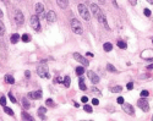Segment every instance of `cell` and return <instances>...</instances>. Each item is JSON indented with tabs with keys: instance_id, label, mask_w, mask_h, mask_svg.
Wrapping results in <instances>:
<instances>
[{
	"instance_id": "836d02e7",
	"label": "cell",
	"mask_w": 153,
	"mask_h": 121,
	"mask_svg": "<svg viewBox=\"0 0 153 121\" xmlns=\"http://www.w3.org/2000/svg\"><path fill=\"white\" fill-rule=\"evenodd\" d=\"M143 14L146 15V16H151V10H148V9H145V10H143Z\"/></svg>"
},
{
	"instance_id": "f35d334b",
	"label": "cell",
	"mask_w": 153,
	"mask_h": 121,
	"mask_svg": "<svg viewBox=\"0 0 153 121\" xmlns=\"http://www.w3.org/2000/svg\"><path fill=\"white\" fill-rule=\"evenodd\" d=\"M129 3L132 5V6H135V5L137 4V0H129Z\"/></svg>"
},
{
	"instance_id": "8d00e7d4",
	"label": "cell",
	"mask_w": 153,
	"mask_h": 121,
	"mask_svg": "<svg viewBox=\"0 0 153 121\" xmlns=\"http://www.w3.org/2000/svg\"><path fill=\"white\" fill-rule=\"evenodd\" d=\"M134 88V83L130 82V83H127V89H132Z\"/></svg>"
},
{
	"instance_id": "9a60e30c",
	"label": "cell",
	"mask_w": 153,
	"mask_h": 121,
	"mask_svg": "<svg viewBox=\"0 0 153 121\" xmlns=\"http://www.w3.org/2000/svg\"><path fill=\"white\" fill-rule=\"evenodd\" d=\"M79 81H80V89H82V91H86V89H87V87H86V85H85V78H83L82 76H80Z\"/></svg>"
},
{
	"instance_id": "4fadbf2b",
	"label": "cell",
	"mask_w": 153,
	"mask_h": 121,
	"mask_svg": "<svg viewBox=\"0 0 153 121\" xmlns=\"http://www.w3.org/2000/svg\"><path fill=\"white\" fill-rule=\"evenodd\" d=\"M36 12H37V15H39V18L40 17H43V12H44V6H43V4H36Z\"/></svg>"
},
{
	"instance_id": "e575fe53",
	"label": "cell",
	"mask_w": 153,
	"mask_h": 121,
	"mask_svg": "<svg viewBox=\"0 0 153 121\" xmlns=\"http://www.w3.org/2000/svg\"><path fill=\"white\" fill-rule=\"evenodd\" d=\"M9 98H10V100H11L12 103H16V99H15V98H14V96H12V94H11V93H9Z\"/></svg>"
},
{
	"instance_id": "ffe728a7",
	"label": "cell",
	"mask_w": 153,
	"mask_h": 121,
	"mask_svg": "<svg viewBox=\"0 0 153 121\" xmlns=\"http://www.w3.org/2000/svg\"><path fill=\"white\" fill-rule=\"evenodd\" d=\"M4 33H5V25L1 21V18H0V36H4Z\"/></svg>"
},
{
	"instance_id": "74e56055",
	"label": "cell",
	"mask_w": 153,
	"mask_h": 121,
	"mask_svg": "<svg viewBox=\"0 0 153 121\" xmlns=\"http://www.w3.org/2000/svg\"><path fill=\"white\" fill-rule=\"evenodd\" d=\"M81 102H82V103H87L88 102V98L87 97H82V98H81Z\"/></svg>"
},
{
	"instance_id": "1f68e13d",
	"label": "cell",
	"mask_w": 153,
	"mask_h": 121,
	"mask_svg": "<svg viewBox=\"0 0 153 121\" xmlns=\"http://www.w3.org/2000/svg\"><path fill=\"white\" fill-rule=\"evenodd\" d=\"M148 96H150L148 91H142V92H141V97H142V98H146V97H148Z\"/></svg>"
},
{
	"instance_id": "ab89813d",
	"label": "cell",
	"mask_w": 153,
	"mask_h": 121,
	"mask_svg": "<svg viewBox=\"0 0 153 121\" xmlns=\"http://www.w3.org/2000/svg\"><path fill=\"white\" fill-rule=\"evenodd\" d=\"M118 103H119V104H122V103H124V98H122V97H119V98H118Z\"/></svg>"
},
{
	"instance_id": "6da1fadb",
	"label": "cell",
	"mask_w": 153,
	"mask_h": 121,
	"mask_svg": "<svg viewBox=\"0 0 153 121\" xmlns=\"http://www.w3.org/2000/svg\"><path fill=\"white\" fill-rule=\"evenodd\" d=\"M91 10H92V12H93V15H94V17L99 21V22L104 26V27L107 28V29H109V26H108V22H107V18H105V15L102 12V10L97 6L96 4H92L91 5Z\"/></svg>"
},
{
	"instance_id": "2e32d148",
	"label": "cell",
	"mask_w": 153,
	"mask_h": 121,
	"mask_svg": "<svg viewBox=\"0 0 153 121\" xmlns=\"http://www.w3.org/2000/svg\"><path fill=\"white\" fill-rule=\"evenodd\" d=\"M18 40H20V36H18V34H16V33L12 34V36H11V38H10V42H11L12 44H16Z\"/></svg>"
},
{
	"instance_id": "60d3db41",
	"label": "cell",
	"mask_w": 153,
	"mask_h": 121,
	"mask_svg": "<svg viewBox=\"0 0 153 121\" xmlns=\"http://www.w3.org/2000/svg\"><path fill=\"white\" fill-rule=\"evenodd\" d=\"M25 75H26V77H27V78H29V76H31V72H29V71H26V72H25Z\"/></svg>"
},
{
	"instance_id": "4316f807",
	"label": "cell",
	"mask_w": 153,
	"mask_h": 121,
	"mask_svg": "<svg viewBox=\"0 0 153 121\" xmlns=\"http://www.w3.org/2000/svg\"><path fill=\"white\" fill-rule=\"evenodd\" d=\"M22 119H23V120H33L32 116H29V115H28L26 111H23V113H22Z\"/></svg>"
},
{
	"instance_id": "b9f144b4",
	"label": "cell",
	"mask_w": 153,
	"mask_h": 121,
	"mask_svg": "<svg viewBox=\"0 0 153 121\" xmlns=\"http://www.w3.org/2000/svg\"><path fill=\"white\" fill-rule=\"evenodd\" d=\"M86 56H88V57H93V54H92V53H88V51H87V54H86Z\"/></svg>"
},
{
	"instance_id": "5b68a950",
	"label": "cell",
	"mask_w": 153,
	"mask_h": 121,
	"mask_svg": "<svg viewBox=\"0 0 153 121\" xmlns=\"http://www.w3.org/2000/svg\"><path fill=\"white\" fill-rule=\"evenodd\" d=\"M137 107H139L142 111H145V113H147L150 110V104H148V102H147L145 98H141V99L137 100Z\"/></svg>"
},
{
	"instance_id": "484cf974",
	"label": "cell",
	"mask_w": 153,
	"mask_h": 121,
	"mask_svg": "<svg viewBox=\"0 0 153 121\" xmlns=\"http://www.w3.org/2000/svg\"><path fill=\"white\" fill-rule=\"evenodd\" d=\"M107 70L110 71V72H116V69H115V67L111 65V64H108V65H107Z\"/></svg>"
},
{
	"instance_id": "7402d4cb",
	"label": "cell",
	"mask_w": 153,
	"mask_h": 121,
	"mask_svg": "<svg viewBox=\"0 0 153 121\" xmlns=\"http://www.w3.org/2000/svg\"><path fill=\"white\" fill-rule=\"evenodd\" d=\"M70 83H71L70 77H69V76H66V77L64 78V86H65V87H70Z\"/></svg>"
},
{
	"instance_id": "603a6c76",
	"label": "cell",
	"mask_w": 153,
	"mask_h": 121,
	"mask_svg": "<svg viewBox=\"0 0 153 121\" xmlns=\"http://www.w3.org/2000/svg\"><path fill=\"white\" fill-rule=\"evenodd\" d=\"M118 46L120 49H126V43L122 40H118Z\"/></svg>"
},
{
	"instance_id": "7bdbcfd3",
	"label": "cell",
	"mask_w": 153,
	"mask_h": 121,
	"mask_svg": "<svg viewBox=\"0 0 153 121\" xmlns=\"http://www.w3.org/2000/svg\"><path fill=\"white\" fill-rule=\"evenodd\" d=\"M55 81L60 83V82H63V78H61V77H58V78H57V80H55Z\"/></svg>"
},
{
	"instance_id": "52a82bcc",
	"label": "cell",
	"mask_w": 153,
	"mask_h": 121,
	"mask_svg": "<svg viewBox=\"0 0 153 121\" xmlns=\"http://www.w3.org/2000/svg\"><path fill=\"white\" fill-rule=\"evenodd\" d=\"M74 57H75V60L76 61H79V62H81L83 66H88L89 65V62H88V60L86 59L85 56H82L81 54H79V53H75L74 54Z\"/></svg>"
},
{
	"instance_id": "f6af8a7d",
	"label": "cell",
	"mask_w": 153,
	"mask_h": 121,
	"mask_svg": "<svg viewBox=\"0 0 153 121\" xmlns=\"http://www.w3.org/2000/svg\"><path fill=\"white\" fill-rule=\"evenodd\" d=\"M98 1H99L100 4H104V3H105V0H98Z\"/></svg>"
},
{
	"instance_id": "4dcf8cb0",
	"label": "cell",
	"mask_w": 153,
	"mask_h": 121,
	"mask_svg": "<svg viewBox=\"0 0 153 121\" xmlns=\"http://www.w3.org/2000/svg\"><path fill=\"white\" fill-rule=\"evenodd\" d=\"M83 109H85V111H87V113H92V107H91V105H88V104H86L85 107H83Z\"/></svg>"
},
{
	"instance_id": "bcb514c9",
	"label": "cell",
	"mask_w": 153,
	"mask_h": 121,
	"mask_svg": "<svg viewBox=\"0 0 153 121\" xmlns=\"http://www.w3.org/2000/svg\"><path fill=\"white\" fill-rule=\"evenodd\" d=\"M3 15H4V14H3V11H1V10H0V18L3 17Z\"/></svg>"
},
{
	"instance_id": "7a4b0ae2",
	"label": "cell",
	"mask_w": 153,
	"mask_h": 121,
	"mask_svg": "<svg viewBox=\"0 0 153 121\" xmlns=\"http://www.w3.org/2000/svg\"><path fill=\"white\" fill-rule=\"evenodd\" d=\"M70 26H71V29H72V32L76 33V34H82V25L81 22H79V20L76 18H72L70 21Z\"/></svg>"
},
{
	"instance_id": "7dc6e473",
	"label": "cell",
	"mask_w": 153,
	"mask_h": 121,
	"mask_svg": "<svg viewBox=\"0 0 153 121\" xmlns=\"http://www.w3.org/2000/svg\"><path fill=\"white\" fill-rule=\"evenodd\" d=\"M147 1H148L150 4H152V5H153V0H147Z\"/></svg>"
},
{
	"instance_id": "30bf717a",
	"label": "cell",
	"mask_w": 153,
	"mask_h": 121,
	"mask_svg": "<svg viewBox=\"0 0 153 121\" xmlns=\"http://www.w3.org/2000/svg\"><path fill=\"white\" fill-rule=\"evenodd\" d=\"M87 75H88V78L91 80V82L93 83V85H97V83L99 82V77H98V75H97V73H94L93 71H88V72H87Z\"/></svg>"
},
{
	"instance_id": "e0dca14e",
	"label": "cell",
	"mask_w": 153,
	"mask_h": 121,
	"mask_svg": "<svg viewBox=\"0 0 153 121\" xmlns=\"http://www.w3.org/2000/svg\"><path fill=\"white\" fill-rule=\"evenodd\" d=\"M5 81H6L8 83H10V85H12V83H15V78L11 75H6L5 76Z\"/></svg>"
},
{
	"instance_id": "ba28073f",
	"label": "cell",
	"mask_w": 153,
	"mask_h": 121,
	"mask_svg": "<svg viewBox=\"0 0 153 121\" xmlns=\"http://www.w3.org/2000/svg\"><path fill=\"white\" fill-rule=\"evenodd\" d=\"M121 105H122V109H124V111L127 115H131V116H134V115H135V110H134V108H132L131 104H127V103L124 102Z\"/></svg>"
},
{
	"instance_id": "c3c4849f",
	"label": "cell",
	"mask_w": 153,
	"mask_h": 121,
	"mask_svg": "<svg viewBox=\"0 0 153 121\" xmlns=\"http://www.w3.org/2000/svg\"><path fill=\"white\" fill-rule=\"evenodd\" d=\"M152 120H153V118H152Z\"/></svg>"
},
{
	"instance_id": "3957f363",
	"label": "cell",
	"mask_w": 153,
	"mask_h": 121,
	"mask_svg": "<svg viewBox=\"0 0 153 121\" xmlns=\"http://www.w3.org/2000/svg\"><path fill=\"white\" fill-rule=\"evenodd\" d=\"M77 10H79V14L81 15V17H82L83 20H86V21H89L91 15H89V11H88V8H86L83 4H79Z\"/></svg>"
},
{
	"instance_id": "f1b7e54d",
	"label": "cell",
	"mask_w": 153,
	"mask_h": 121,
	"mask_svg": "<svg viewBox=\"0 0 153 121\" xmlns=\"http://www.w3.org/2000/svg\"><path fill=\"white\" fill-rule=\"evenodd\" d=\"M121 89H122V88H121L120 86H116V87H113V88H111L110 91L114 92V93H118V92H121Z\"/></svg>"
},
{
	"instance_id": "d590c367",
	"label": "cell",
	"mask_w": 153,
	"mask_h": 121,
	"mask_svg": "<svg viewBox=\"0 0 153 121\" xmlns=\"http://www.w3.org/2000/svg\"><path fill=\"white\" fill-rule=\"evenodd\" d=\"M92 104H93V105H98V104H99V100H98V99H97V98L92 99Z\"/></svg>"
},
{
	"instance_id": "5bb4252c",
	"label": "cell",
	"mask_w": 153,
	"mask_h": 121,
	"mask_svg": "<svg viewBox=\"0 0 153 121\" xmlns=\"http://www.w3.org/2000/svg\"><path fill=\"white\" fill-rule=\"evenodd\" d=\"M57 3L61 9H66L69 6V0H57Z\"/></svg>"
},
{
	"instance_id": "7c38bea8",
	"label": "cell",
	"mask_w": 153,
	"mask_h": 121,
	"mask_svg": "<svg viewBox=\"0 0 153 121\" xmlns=\"http://www.w3.org/2000/svg\"><path fill=\"white\" fill-rule=\"evenodd\" d=\"M29 99H40L42 98V91H33L28 93Z\"/></svg>"
},
{
	"instance_id": "d4e9b609",
	"label": "cell",
	"mask_w": 153,
	"mask_h": 121,
	"mask_svg": "<svg viewBox=\"0 0 153 121\" xmlns=\"http://www.w3.org/2000/svg\"><path fill=\"white\" fill-rule=\"evenodd\" d=\"M4 111L6 113V114H9V115H11V116H14V111H12V110L10 109V108H8L6 105H5V107H4Z\"/></svg>"
},
{
	"instance_id": "ac0fdd59",
	"label": "cell",
	"mask_w": 153,
	"mask_h": 121,
	"mask_svg": "<svg viewBox=\"0 0 153 121\" xmlns=\"http://www.w3.org/2000/svg\"><path fill=\"white\" fill-rule=\"evenodd\" d=\"M103 49H104L105 51H110L111 49H113V45H111V43H104Z\"/></svg>"
},
{
	"instance_id": "d6a6232c",
	"label": "cell",
	"mask_w": 153,
	"mask_h": 121,
	"mask_svg": "<svg viewBox=\"0 0 153 121\" xmlns=\"http://www.w3.org/2000/svg\"><path fill=\"white\" fill-rule=\"evenodd\" d=\"M0 103H1L3 107H5V105H6V99H5V97H1V98H0Z\"/></svg>"
},
{
	"instance_id": "cb8c5ba5",
	"label": "cell",
	"mask_w": 153,
	"mask_h": 121,
	"mask_svg": "<svg viewBox=\"0 0 153 121\" xmlns=\"http://www.w3.org/2000/svg\"><path fill=\"white\" fill-rule=\"evenodd\" d=\"M22 104H23V108L25 109H28L29 108V103L27 100V98H22Z\"/></svg>"
},
{
	"instance_id": "277c9868",
	"label": "cell",
	"mask_w": 153,
	"mask_h": 121,
	"mask_svg": "<svg viewBox=\"0 0 153 121\" xmlns=\"http://www.w3.org/2000/svg\"><path fill=\"white\" fill-rule=\"evenodd\" d=\"M31 26H32V28L36 31V32H39L40 31V22H39V17L38 15H33V16H31Z\"/></svg>"
},
{
	"instance_id": "9c48e42d",
	"label": "cell",
	"mask_w": 153,
	"mask_h": 121,
	"mask_svg": "<svg viewBox=\"0 0 153 121\" xmlns=\"http://www.w3.org/2000/svg\"><path fill=\"white\" fill-rule=\"evenodd\" d=\"M37 73L40 76V77H43V78H49V72L47 70V67L45 66H39L38 69H37Z\"/></svg>"
},
{
	"instance_id": "44dd1931",
	"label": "cell",
	"mask_w": 153,
	"mask_h": 121,
	"mask_svg": "<svg viewBox=\"0 0 153 121\" xmlns=\"http://www.w3.org/2000/svg\"><path fill=\"white\" fill-rule=\"evenodd\" d=\"M83 72H85V69L82 66H79L77 69H76V73H77V76H81V75H83Z\"/></svg>"
},
{
	"instance_id": "ee69618b",
	"label": "cell",
	"mask_w": 153,
	"mask_h": 121,
	"mask_svg": "<svg viewBox=\"0 0 153 121\" xmlns=\"http://www.w3.org/2000/svg\"><path fill=\"white\" fill-rule=\"evenodd\" d=\"M147 69H150V70H152V69H153V64H151L150 66H147Z\"/></svg>"
},
{
	"instance_id": "8fae6325",
	"label": "cell",
	"mask_w": 153,
	"mask_h": 121,
	"mask_svg": "<svg viewBox=\"0 0 153 121\" xmlns=\"http://www.w3.org/2000/svg\"><path fill=\"white\" fill-rule=\"evenodd\" d=\"M45 18H47V21H48L49 23L55 22V21H57V14L50 10V11H48V14H47V16H45Z\"/></svg>"
},
{
	"instance_id": "d6986e66",
	"label": "cell",
	"mask_w": 153,
	"mask_h": 121,
	"mask_svg": "<svg viewBox=\"0 0 153 121\" xmlns=\"http://www.w3.org/2000/svg\"><path fill=\"white\" fill-rule=\"evenodd\" d=\"M45 113H47V109H45V108H39L38 109V115H39V116H42V118H44V115H45Z\"/></svg>"
},
{
	"instance_id": "8992f818",
	"label": "cell",
	"mask_w": 153,
	"mask_h": 121,
	"mask_svg": "<svg viewBox=\"0 0 153 121\" xmlns=\"http://www.w3.org/2000/svg\"><path fill=\"white\" fill-rule=\"evenodd\" d=\"M15 22H16L18 26H22L25 22L23 14H22V11H20V10H16V11H15Z\"/></svg>"
},
{
	"instance_id": "83f0119b",
	"label": "cell",
	"mask_w": 153,
	"mask_h": 121,
	"mask_svg": "<svg viewBox=\"0 0 153 121\" xmlns=\"http://www.w3.org/2000/svg\"><path fill=\"white\" fill-rule=\"evenodd\" d=\"M45 104H47L48 107H50V108H54V107H55V103L52 100V99H47V102H45Z\"/></svg>"
},
{
	"instance_id": "f546056e",
	"label": "cell",
	"mask_w": 153,
	"mask_h": 121,
	"mask_svg": "<svg viewBox=\"0 0 153 121\" xmlns=\"http://www.w3.org/2000/svg\"><path fill=\"white\" fill-rule=\"evenodd\" d=\"M21 39L25 42V43H27V42H29L31 38H29V36H28V34H23V36L21 37Z\"/></svg>"
}]
</instances>
